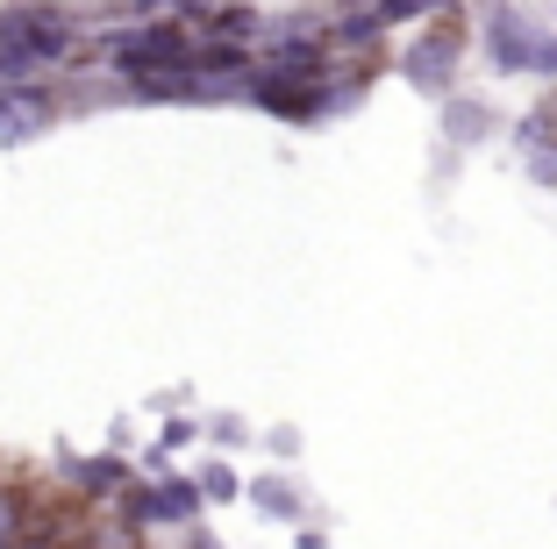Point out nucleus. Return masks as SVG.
Here are the masks:
<instances>
[{
    "label": "nucleus",
    "instance_id": "obj_1",
    "mask_svg": "<svg viewBox=\"0 0 557 549\" xmlns=\"http://www.w3.org/2000/svg\"><path fill=\"white\" fill-rule=\"evenodd\" d=\"M36 129V100L22 86H0V144H15V136Z\"/></svg>",
    "mask_w": 557,
    "mask_h": 549
},
{
    "label": "nucleus",
    "instance_id": "obj_2",
    "mask_svg": "<svg viewBox=\"0 0 557 549\" xmlns=\"http://www.w3.org/2000/svg\"><path fill=\"white\" fill-rule=\"evenodd\" d=\"M79 485L94 492V500H100V492H122V464H108V457H94V464H79Z\"/></svg>",
    "mask_w": 557,
    "mask_h": 549
},
{
    "label": "nucleus",
    "instance_id": "obj_3",
    "mask_svg": "<svg viewBox=\"0 0 557 549\" xmlns=\"http://www.w3.org/2000/svg\"><path fill=\"white\" fill-rule=\"evenodd\" d=\"M0 549H22V521H15V492L0 485Z\"/></svg>",
    "mask_w": 557,
    "mask_h": 549
}]
</instances>
